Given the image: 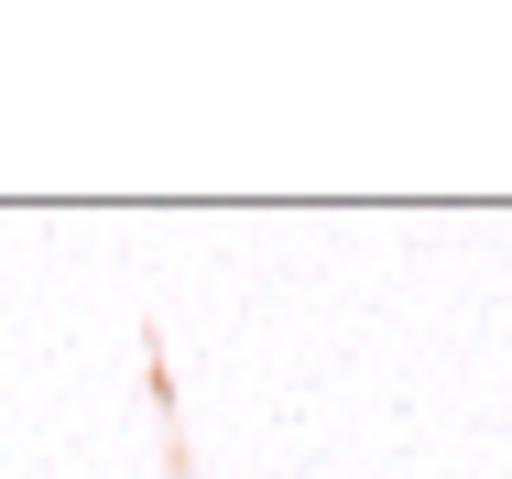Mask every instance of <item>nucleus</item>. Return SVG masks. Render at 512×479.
Here are the masks:
<instances>
[]
</instances>
